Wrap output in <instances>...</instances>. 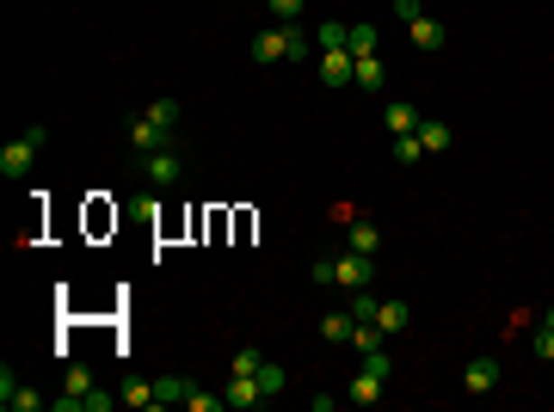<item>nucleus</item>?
Listing matches in <instances>:
<instances>
[{
  "label": "nucleus",
  "instance_id": "obj_1",
  "mask_svg": "<svg viewBox=\"0 0 554 412\" xmlns=\"http://www.w3.org/2000/svg\"><path fill=\"white\" fill-rule=\"evenodd\" d=\"M43 142H50V130H43V124H32V130H25L19 142H6V148H0V179H25Z\"/></svg>",
  "mask_w": 554,
  "mask_h": 412
},
{
  "label": "nucleus",
  "instance_id": "obj_2",
  "mask_svg": "<svg viewBox=\"0 0 554 412\" xmlns=\"http://www.w3.org/2000/svg\"><path fill=\"white\" fill-rule=\"evenodd\" d=\"M136 172L154 185V191H179L185 185V160H179L173 148H154V154H136Z\"/></svg>",
  "mask_w": 554,
  "mask_h": 412
},
{
  "label": "nucleus",
  "instance_id": "obj_3",
  "mask_svg": "<svg viewBox=\"0 0 554 412\" xmlns=\"http://www.w3.org/2000/svg\"><path fill=\"white\" fill-rule=\"evenodd\" d=\"M222 400L228 407H265V400H277L272 388H265V376H228V388H222Z\"/></svg>",
  "mask_w": 554,
  "mask_h": 412
},
{
  "label": "nucleus",
  "instance_id": "obj_4",
  "mask_svg": "<svg viewBox=\"0 0 554 412\" xmlns=\"http://www.w3.org/2000/svg\"><path fill=\"white\" fill-rule=\"evenodd\" d=\"M0 407H6V412H43V407H50V394L19 388V381H13V370H0Z\"/></svg>",
  "mask_w": 554,
  "mask_h": 412
},
{
  "label": "nucleus",
  "instance_id": "obj_5",
  "mask_svg": "<svg viewBox=\"0 0 554 412\" xmlns=\"http://www.w3.org/2000/svg\"><path fill=\"white\" fill-rule=\"evenodd\" d=\"M333 283H346V289H370V283H376L370 252H346V259H333Z\"/></svg>",
  "mask_w": 554,
  "mask_h": 412
},
{
  "label": "nucleus",
  "instance_id": "obj_6",
  "mask_svg": "<svg viewBox=\"0 0 554 412\" xmlns=\"http://www.w3.org/2000/svg\"><path fill=\"white\" fill-rule=\"evenodd\" d=\"M173 130H161V124H154V117H148V111H136V117H130V148H136V154H154V148H173Z\"/></svg>",
  "mask_w": 554,
  "mask_h": 412
},
{
  "label": "nucleus",
  "instance_id": "obj_7",
  "mask_svg": "<svg viewBox=\"0 0 554 412\" xmlns=\"http://www.w3.org/2000/svg\"><path fill=\"white\" fill-rule=\"evenodd\" d=\"M382 124H388V136H419L425 117H419L413 99H388V105H382Z\"/></svg>",
  "mask_w": 554,
  "mask_h": 412
},
{
  "label": "nucleus",
  "instance_id": "obj_8",
  "mask_svg": "<svg viewBox=\"0 0 554 412\" xmlns=\"http://www.w3.org/2000/svg\"><path fill=\"white\" fill-rule=\"evenodd\" d=\"M462 388H468V394H493V388H499V357H475L468 376H462Z\"/></svg>",
  "mask_w": 554,
  "mask_h": 412
},
{
  "label": "nucleus",
  "instance_id": "obj_9",
  "mask_svg": "<svg viewBox=\"0 0 554 412\" xmlns=\"http://www.w3.org/2000/svg\"><path fill=\"white\" fill-rule=\"evenodd\" d=\"M382 388H388V376H376V370H357V376H351V407H376Z\"/></svg>",
  "mask_w": 554,
  "mask_h": 412
},
{
  "label": "nucleus",
  "instance_id": "obj_10",
  "mask_svg": "<svg viewBox=\"0 0 554 412\" xmlns=\"http://www.w3.org/2000/svg\"><path fill=\"white\" fill-rule=\"evenodd\" d=\"M346 246H351V252H370V259H376V246H382V228L370 222V215H357V222L346 228Z\"/></svg>",
  "mask_w": 554,
  "mask_h": 412
},
{
  "label": "nucleus",
  "instance_id": "obj_11",
  "mask_svg": "<svg viewBox=\"0 0 554 412\" xmlns=\"http://www.w3.org/2000/svg\"><path fill=\"white\" fill-rule=\"evenodd\" d=\"M351 80H357V93H382V87H388L382 56H357V74H351Z\"/></svg>",
  "mask_w": 554,
  "mask_h": 412
},
{
  "label": "nucleus",
  "instance_id": "obj_12",
  "mask_svg": "<svg viewBox=\"0 0 554 412\" xmlns=\"http://www.w3.org/2000/svg\"><path fill=\"white\" fill-rule=\"evenodd\" d=\"M351 308H333V314H320V339H333V344H351Z\"/></svg>",
  "mask_w": 554,
  "mask_h": 412
},
{
  "label": "nucleus",
  "instance_id": "obj_13",
  "mask_svg": "<svg viewBox=\"0 0 554 412\" xmlns=\"http://www.w3.org/2000/svg\"><path fill=\"white\" fill-rule=\"evenodd\" d=\"M124 400H130V407H142V412L167 407V394H161V381H130V388H124Z\"/></svg>",
  "mask_w": 554,
  "mask_h": 412
},
{
  "label": "nucleus",
  "instance_id": "obj_14",
  "mask_svg": "<svg viewBox=\"0 0 554 412\" xmlns=\"http://www.w3.org/2000/svg\"><path fill=\"white\" fill-rule=\"evenodd\" d=\"M407 32H413V43H419V50H444V25H438L431 13H419V19L407 25Z\"/></svg>",
  "mask_w": 554,
  "mask_h": 412
},
{
  "label": "nucleus",
  "instance_id": "obj_15",
  "mask_svg": "<svg viewBox=\"0 0 554 412\" xmlns=\"http://www.w3.org/2000/svg\"><path fill=\"white\" fill-rule=\"evenodd\" d=\"M346 50H351V56H376V25H370V19L346 25Z\"/></svg>",
  "mask_w": 554,
  "mask_h": 412
},
{
  "label": "nucleus",
  "instance_id": "obj_16",
  "mask_svg": "<svg viewBox=\"0 0 554 412\" xmlns=\"http://www.w3.org/2000/svg\"><path fill=\"white\" fill-rule=\"evenodd\" d=\"M253 62H283V25L253 37Z\"/></svg>",
  "mask_w": 554,
  "mask_h": 412
},
{
  "label": "nucleus",
  "instance_id": "obj_17",
  "mask_svg": "<svg viewBox=\"0 0 554 412\" xmlns=\"http://www.w3.org/2000/svg\"><path fill=\"white\" fill-rule=\"evenodd\" d=\"M283 62H309V32H302L296 19L283 25Z\"/></svg>",
  "mask_w": 554,
  "mask_h": 412
},
{
  "label": "nucleus",
  "instance_id": "obj_18",
  "mask_svg": "<svg viewBox=\"0 0 554 412\" xmlns=\"http://www.w3.org/2000/svg\"><path fill=\"white\" fill-rule=\"evenodd\" d=\"M376 326H382V333H388V339H401V333H407V302H382Z\"/></svg>",
  "mask_w": 554,
  "mask_h": 412
},
{
  "label": "nucleus",
  "instance_id": "obj_19",
  "mask_svg": "<svg viewBox=\"0 0 554 412\" xmlns=\"http://www.w3.org/2000/svg\"><path fill=\"white\" fill-rule=\"evenodd\" d=\"M179 407H191V412H222V407H228V400H222V394H209V388H198V381H191Z\"/></svg>",
  "mask_w": 554,
  "mask_h": 412
},
{
  "label": "nucleus",
  "instance_id": "obj_20",
  "mask_svg": "<svg viewBox=\"0 0 554 412\" xmlns=\"http://www.w3.org/2000/svg\"><path fill=\"white\" fill-rule=\"evenodd\" d=\"M419 142H425V154H438V148H450V124H438V117H425V124H419Z\"/></svg>",
  "mask_w": 554,
  "mask_h": 412
},
{
  "label": "nucleus",
  "instance_id": "obj_21",
  "mask_svg": "<svg viewBox=\"0 0 554 412\" xmlns=\"http://www.w3.org/2000/svg\"><path fill=\"white\" fill-rule=\"evenodd\" d=\"M425 160V142L419 136H394V167H419Z\"/></svg>",
  "mask_w": 554,
  "mask_h": 412
},
{
  "label": "nucleus",
  "instance_id": "obj_22",
  "mask_svg": "<svg viewBox=\"0 0 554 412\" xmlns=\"http://www.w3.org/2000/svg\"><path fill=\"white\" fill-rule=\"evenodd\" d=\"M142 111H148V117H154L161 130H173V124H179V99H148Z\"/></svg>",
  "mask_w": 554,
  "mask_h": 412
},
{
  "label": "nucleus",
  "instance_id": "obj_23",
  "mask_svg": "<svg viewBox=\"0 0 554 412\" xmlns=\"http://www.w3.org/2000/svg\"><path fill=\"white\" fill-rule=\"evenodd\" d=\"M530 351H536L542 363H554V308L542 314V333H536V344H530Z\"/></svg>",
  "mask_w": 554,
  "mask_h": 412
},
{
  "label": "nucleus",
  "instance_id": "obj_24",
  "mask_svg": "<svg viewBox=\"0 0 554 412\" xmlns=\"http://www.w3.org/2000/svg\"><path fill=\"white\" fill-rule=\"evenodd\" d=\"M259 370H265L259 351H235V363H228V376H259Z\"/></svg>",
  "mask_w": 554,
  "mask_h": 412
},
{
  "label": "nucleus",
  "instance_id": "obj_25",
  "mask_svg": "<svg viewBox=\"0 0 554 412\" xmlns=\"http://www.w3.org/2000/svg\"><path fill=\"white\" fill-rule=\"evenodd\" d=\"M382 314V302L376 296H364V289H351V320H376Z\"/></svg>",
  "mask_w": 554,
  "mask_h": 412
},
{
  "label": "nucleus",
  "instance_id": "obj_26",
  "mask_svg": "<svg viewBox=\"0 0 554 412\" xmlns=\"http://www.w3.org/2000/svg\"><path fill=\"white\" fill-rule=\"evenodd\" d=\"M388 13H394V19H401V25H413L419 13H425V0H388Z\"/></svg>",
  "mask_w": 554,
  "mask_h": 412
},
{
  "label": "nucleus",
  "instance_id": "obj_27",
  "mask_svg": "<svg viewBox=\"0 0 554 412\" xmlns=\"http://www.w3.org/2000/svg\"><path fill=\"white\" fill-rule=\"evenodd\" d=\"M364 370H376V376H394V357H388V351H364Z\"/></svg>",
  "mask_w": 554,
  "mask_h": 412
},
{
  "label": "nucleus",
  "instance_id": "obj_28",
  "mask_svg": "<svg viewBox=\"0 0 554 412\" xmlns=\"http://www.w3.org/2000/svg\"><path fill=\"white\" fill-rule=\"evenodd\" d=\"M302 6H309V0H272L277 25H290V19H302Z\"/></svg>",
  "mask_w": 554,
  "mask_h": 412
},
{
  "label": "nucleus",
  "instance_id": "obj_29",
  "mask_svg": "<svg viewBox=\"0 0 554 412\" xmlns=\"http://www.w3.org/2000/svg\"><path fill=\"white\" fill-rule=\"evenodd\" d=\"M309 277H314V283H333V252H320V259H314V271H309Z\"/></svg>",
  "mask_w": 554,
  "mask_h": 412
},
{
  "label": "nucleus",
  "instance_id": "obj_30",
  "mask_svg": "<svg viewBox=\"0 0 554 412\" xmlns=\"http://www.w3.org/2000/svg\"><path fill=\"white\" fill-rule=\"evenodd\" d=\"M80 412H111V394H105V388H93V394H87V407Z\"/></svg>",
  "mask_w": 554,
  "mask_h": 412
}]
</instances>
